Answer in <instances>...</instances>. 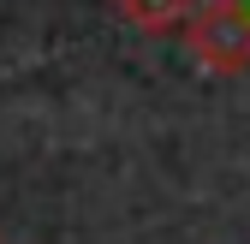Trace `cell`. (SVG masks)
Returning <instances> with one entry per match:
<instances>
[{"instance_id": "cell-1", "label": "cell", "mask_w": 250, "mask_h": 244, "mask_svg": "<svg viewBox=\"0 0 250 244\" xmlns=\"http://www.w3.org/2000/svg\"><path fill=\"white\" fill-rule=\"evenodd\" d=\"M185 48L203 72L214 78H238L250 72V6L244 0H203V6L185 18Z\"/></svg>"}, {"instance_id": "cell-2", "label": "cell", "mask_w": 250, "mask_h": 244, "mask_svg": "<svg viewBox=\"0 0 250 244\" xmlns=\"http://www.w3.org/2000/svg\"><path fill=\"white\" fill-rule=\"evenodd\" d=\"M203 6V0H113V12L143 30V36H173V30H185V18H191Z\"/></svg>"}]
</instances>
